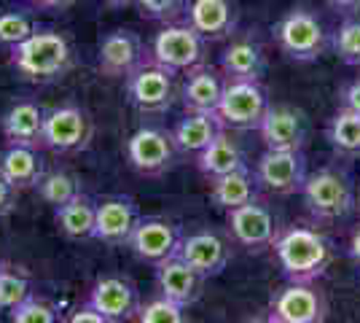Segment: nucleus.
<instances>
[{
    "label": "nucleus",
    "mask_w": 360,
    "mask_h": 323,
    "mask_svg": "<svg viewBox=\"0 0 360 323\" xmlns=\"http://www.w3.org/2000/svg\"><path fill=\"white\" fill-rule=\"evenodd\" d=\"M349 256H352V262L360 267V227L352 232V237H349Z\"/></svg>",
    "instance_id": "79ce46f5"
},
{
    "label": "nucleus",
    "mask_w": 360,
    "mask_h": 323,
    "mask_svg": "<svg viewBox=\"0 0 360 323\" xmlns=\"http://www.w3.org/2000/svg\"><path fill=\"white\" fill-rule=\"evenodd\" d=\"M342 108H349V110L360 113V76L352 84L345 87V92H342Z\"/></svg>",
    "instance_id": "58836bf2"
},
{
    "label": "nucleus",
    "mask_w": 360,
    "mask_h": 323,
    "mask_svg": "<svg viewBox=\"0 0 360 323\" xmlns=\"http://www.w3.org/2000/svg\"><path fill=\"white\" fill-rule=\"evenodd\" d=\"M38 189V194H41V200L46 205H51L54 210L62 208V205H68V202H73L78 194H81V184H78V178L70 175V172H65V170H51V172H44V178H41V184L35 186Z\"/></svg>",
    "instance_id": "7c9ffc66"
},
{
    "label": "nucleus",
    "mask_w": 360,
    "mask_h": 323,
    "mask_svg": "<svg viewBox=\"0 0 360 323\" xmlns=\"http://www.w3.org/2000/svg\"><path fill=\"white\" fill-rule=\"evenodd\" d=\"M32 296L30 277L22 270L3 264L0 270V312H14L22 302H27Z\"/></svg>",
    "instance_id": "2f4dec72"
},
{
    "label": "nucleus",
    "mask_w": 360,
    "mask_h": 323,
    "mask_svg": "<svg viewBox=\"0 0 360 323\" xmlns=\"http://www.w3.org/2000/svg\"><path fill=\"white\" fill-rule=\"evenodd\" d=\"M358 208H360V200H358Z\"/></svg>",
    "instance_id": "49530a36"
},
{
    "label": "nucleus",
    "mask_w": 360,
    "mask_h": 323,
    "mask_svg": "<svg viewBox=\"0 0 360 323\" xmlns=\"http://www.w3.org/2000/svg\"><path fill=\"white\" fill-rule=\"evenodd\" d=\"M258 181H255V172L248 165L229 175H221V178H212L210 181V200L215 208L221 210H234L240 205H248V202L258 200Z\"/></svg>",
    "instance_id": "393cba45"
},
{
    "label": "nucleus",
    "mask_w": 360,
    "mask_h": 323,
    "mask_svg": "<svg viewBox=\"0 0 360 323\" xmlns=\"http://www.w3.org/2000/svg\"><path fill=\"white\" fill-rule=\"evenodd\" d=\"M180 243H183V234L180 229L159 215H146L140 218V224L135 227L132 237H129V248L140 262L150 264V267H159L162 262L178 256Z\"/></svg>",
    "instance_id": "4468645a"
},
{
    "label": "nucleus",
    "mask_w": 360,
    "mask_h": 323,
    "mask_svg": "<svg viewBox=\"0 0 360 323\" xmlns=\"http://www.w3.org/2000/svg\"><path fill=\"white\" fill-rule=\"evenodd\" d=\"M0 270H3V262H0Z\"/></svg>",
    "instance_id": "a18cd8bd"
},
{
    "label": "nucleus",
    "mask_w": 360,
    "mask_h": 323,
    "mask_svg": "<svg viewBox=\"0 0 360 323\" xmlns=\"http://www.w3.org/2000/svg\"><path fill=\"white\" fill-rule=\"evenodd\" d=\"M105 6H113V8H121V6H129V3H135V0H103Z\"/></svg>",
    "instance_id": "c03bdc74"
},
{
    "label": "nucleus",
    "mask_w": 360,
    "mask_h": 323,
    "mask_svg": "<svg viewBox=\"0 0 360 323\" xmlns=\"http://www.w3.org/2000/svg\"><path fill=\"white\" fill-rule=\"evenodd\" d=\"M196 167H199V172H202L207 181L221 178V175H229V172H234V170L245 167L242 146L224 129L205 151L196 154Z\"/></svg>",
    "instance_id": "bb28decb"
},
{
    "label": "nucleus",
    "mask_w": 360,
    "mask_h": 323,
    "mask_svg": "<svg viewBox=\"0 0 360 323\" xmlns=\"http://www.w3.org/2000/svg\"><path fill=\"white\" fill-rule=\"evenodd\" d=\"M38 30V16L32 6H14L0 11V49H11Z\"/></svg>",
    "instance_id": "c756f323"
},
{
    "label": "nucleus",
    "mask_w": 360,
    "mask_h": 323,
    "mask_svg": "<svg viewBox=\"0 0 360 323\" xmlns=\"http://www.w3.org/2000/svg\"><path fill=\"white\" fill-rule=\"evenodd\" d=\"M68 323H110V321H108L100 310L91 308L89 302H84V305H81V308L75 310L73 315L68 318Z\"/></svg>",
    "instance_id": "4c0bfd02"
},
{
    "label": "nucleus",
    "mask_w": 360,
    "mask_h": 323,
    "mask_svg": "<svg viewBox=\"0 0 360 323\" xmlns=\"http://www.w3.org/2000/svg\"><path fill=\"white\" fill-rule=\"evenodd\" d=\"M57 229L70 240H91L94 237V221H97V200L89 194H78L73 202L54 210Z\"/></svg>",
    "instance_id": "cd10ccee"
},
{
    "label": "nucleus",
    "mask_w": 360,
    "mask_h": 323,
    "mask_svg": "<svg viewBox=\"0 0 360 323\" xmlns=\"http://www.w3.org/2000/svg\"><path fill=\"white\" fill-rule=\"evenodd\" d=\"M221 73L226 81H261L266 73V51L253 35L231 38L221 54Z\"/></svg>",
    "instance_id": "4be33fe9"
},
{
    "label": "nucleus",
    "mask_w": 360,
    "mask_h": 323,
    "mask_svg": "<svg viewBox=\"0 0 360 323\" xmlns=\"http://www.w3.org/2000/svg\"><path fill=\"white\" fill-rule=\"evenodd\" d=\"M274 41L280 51L293 62H315L326 54L328 46V32L323 22L307 8H293L288 11L277 27H274Z\"/></svg>",
    "instance_id": "20e7f679"
},
{
    "label": "nucleus",
    "mask_w": 360,
    "mask_h": 323,
    "mask_svg": "<svg viewBox=\"0 0 360 323\" xmlns=\"http://www.w3.org/2000/svg\"><path fill=\"white\" fill-rule=\"evenodd\" d=\"M269 315L277 323H326L328 302L315 283H288L271 296Z\"/></svg>",
    "instance_id": "9b49d317"
},
{
    "label": "nucleus",
    "mask_w": 360,
    "mask_h": 323,
    "mask_svg": "<svg viewBox=\"0 0 360 323\" xmlns=\"http://www.w3.org/2000/svg\"><path fill=\"white\" fill-rule=\"evenodd\" d=\"M224 129L226 127L218 113H186V116L175 124L172 138H175V146H178L180 154H199V151H205Z\"/></svg>",
    "instance_id": "b1692460"
},
{
    "label": "nucleus",
    "mask_w": 360,
    "mask_h": 323,
    "mask_svg": "<svg viewBox=\"0 0 360 323\" xmlns=\"http://www.w3.org/2000/svg\"><path fill=\"white\" fill-rule=\"evenodd\" d=\"M274 256L288 283H317L330 264V243L317 229L288 227L274 240Z\"/></svg>",
    "instance_id": "f03ea898"
},
{
    "label": "nucleus",
    "mask_w": 360,
    "mask_h": 323,
    "mask_svg": "<svg viewBox=\"0 0 360 323\" xmlns=\"http://www.w3.org/2000/svg\"><path fill=\"white\" fill-rule=\"evenodd\" d=\"M301 197L309 215L315 221L330 224V221H342L355 210V186L349 181L345 170L323 167L307 175V181L301 186Z\"/></svg>",
    "instance_id": "7ed1b4c3"
},
{
    "label": "nucleus",
    "mask_w": 360,
    "mask_h": 323,
    "mask_svg": "<svg viewBox=\"0 0 360 323\" xmlns=\"http://www.w3.org/2000/svg\"><path fill=\"white\" fill-rule=\"evenodd\" d=\"M226 76L210 65H196L186 73L180 87V103L186 113H218L221 97H224Z\"/></svg>",
    "instance_id": "6ab92c4d"
},
{
    "label": "nucleus",
    "mask_w": 360,
    "mask_h": 323,
    "mask_svg": "<svg viewBox=\"0 0 360 323\" xmlns=\"http://www.w3.org/2000/svg\"><path fill=\"white\" fill-rule=\"evenodd\" d=\"M137 323H191L188 321V308L175 305L165 296L150 299L148 305H140Z\"/></svg>",
    "instance_id": "72a5a7b5"
},
{
    "label": "nucleus",
    "mask_w": 360,
    "mask_h": 323,
    "mask_svg": "<svg viewBox=\"0 0 360 323\" xmlns=\"http://www.w3.org/2000/svg\"><path fill=\"white\" fill-rule=\"evenodd\" d=\"M127 159L140 175L156 178L175 167L178 146H175L172 132H167L165 127L146 124L135 129L127 140Z\"/></svg>",
    "instance_id": "6e6552de"
},
{
    "label": "nucleus",
    "mask_w": 360,
    "mask_h": 323,
    "mask_svg": "<svg viewBox=\"0 0 360 323\" xmlns=\"http://www.w3.org/2000/svg\"><path fill=\"white\" fill-rule=\"evenodd\" d=\"M178 256L207 280L226 270V264L231 259V248L226 246V240L218 237L215 232H194V234L183 237Z\"/></svg>",
    "instance_id": "aec40b11"
},
{
    "label": "nucleus",
    "mask_w": 360,
    "mask_h": 323,
    "mask_svg": "<svg viewBox=\"0 0 360 323\" xmlns=\"http://www.w3.org/2000/svg\"><path fill=\"white\" fill-rule=\"evenodd\" d=\"M44 124L46 108H41L35 100H19L6 110L3 116V138L8 146H44Z\"/></svg>",
    "instance_id": "5701e85b"
},
{
    "label": "nucleus",
    "mask_w": 360,
    "mask_h": 323,
    "mask_svg": "<svg viewBox=\"0 0 360 323\" xmlns=\"http://www.w3.org/2000/svg\"><path fill=\"white\" fill-rule=\"evenodd\" d=\"M94 138V122L81 106H57L46 110L44 148L54 154H78L89 148Z\"/></svg>",
    "instance_id": "423d86ee"
},
{
    "label": "nucleus",
    "mask_w": 360,
    "mask_h": 323,
    "mask_svg": "<svg viewBox=\"0 0 360 323\" xmlns=\"http://www.w3.org/2000/svg\"><path fill=\"white\" fill-rule=\"evenodd\" d=\"M269 110V97L261 81H226L218 116L229 129H258Z\"/></svg>",
    "instance_id": "1a4fd4ad"
},
{
    "label": "nucleus",
    "mask_w": 360,
    "mask_h": 323,
    "mask_svg": "<svg viewBox=\"0 0 360 323\" xmlns=\"http://www.w3.org/2000/svg\"><path fill=\"white\" fill-rule=\"evenodd\" d=\"M148 49H146V41L137 35L135 30H110L100 38V46H97V68L100 73L108 78H127L135 73L143 62L148 60L146 57Z\"/></svg>",
    "instance_id": "f8f14e48"
},
{
    "label": "nucleus",
    "mask_w": 360,
    "mask_h": 323,
    "mask_svg": "<svg viewBox=\"0 0 360 323\" xmlns=\"http://www.w3.org/2000/svg\"><path fill=\"white\" fill-rule=\"evenodd\" d=\"M0 172L8 178V184L14 189H35L44 178V159L38 154V148L30 146H8L0 154Z\"/></svg>",
    "instance_id": "a878e982"
},
{
    "label": "nucleus",
    "mask_w": 360,
    "mask_h": 323,
    "mask_svg": "<svg viewBox=\"0 0 360 323\" xmlns=\"http://www.w3.org/2000/svg\"><path fill=\"white\" fill-rule=\"evenodd\" d=\"M75 0H30V6L35 11H46V14H62L73 6Z\"/></svg>",
    "instance_id": "ea45409f"
},
{
    "label": "nucleus",
    "mask_w": 360,
    "mask_h": 323,
    "mask_svg": "<svg viewBox=\"0 0 360 323\" xmlns=\"http://www.w3.org/2000/svg\"><path fill=\"white\" fill-rule=\"evenodd\" d=\"M175 73L162 68L159 62L146 60L132 76L127 78V100L143 116L167 113L175 103Z\"/></svg>",
    "instance_id": "39448f33"
},
{
    "label": "nucleus",
    "mask_w": 360,
    "mask_h": 323,
    "mask_svg": "<svg viewBox=\"0 0 360 323\" xmlns=\"http://www.w3.org/2000/svg\"><path fill=\"white\" fill-rule=\"evenodd\" d=\"M140 208L132 197L113 194L97 202V221H94V240L105 246H129V237L140 224Z\"/></svg>",
    "instance_id": "dca6fc26"
},
{
    "label": "nucleus",
    "mask_w": 360,
    "mask_h": 323,
    "mask_svg": "<svg viewBox=\"0 0 360 323\" xmlns=\"http://www.w3.org/2000/svg\"><path fill=\"white\" fill-rule=\"evenodd\" d=\"M186 25H191L205 41L234 38L240 27V11L231 0H188Z\"/></svg>",
    "instance_id": "a211bd4d"
},
{
    "label": "nucleus",
    "mask_w": 360,
    "mask_h": 323,
    "mask_svg": "<svg viewBox=\"0 0 360 323\" xmlns=\"http://www.w3.org/2000/svg\"><path fill=\"white\" fill-rule=\"evenodd\" d=\"M11 323H62V315L51 302L38 299V296L32 293L27 302H22V305L11 312Z\"/></svg>",
    "instance_id": "f704fd0d"
},
{
    "label": "nucleus",
    "mask_w": 360,
    "mask_h": 323,
    "mask_svg": "<svg viewBox=\"0 0 360 323\" xmlns=\"http://www.w3.org/2000/svg\"><path fill=\"white\" fill-rule=\"evenodd\" d=\"M156 286H159V296H165L175 305H183V308H191L202 296L205 277L180 256H172L156 267Z\"/></svg>",
    "instance_id": "412c9836"
},
{
    "label": "nucleus",
    "mask_w": 360,
    "mask_h": 323,
    "mask_svg": "<svg viewBox=\"0 0 360 323\" xmlns=\"http://www.w3.org/2000/svg\"><path fill=\"white\" fill-rule=\"evenodd\" d=\"M135 6L146 19L172 25V22H178L180 16H186L188 0H135Z\"/></svg>",
    "instance_id": "c9c22d12"
},
{
    "label": "nucleus",
    "mask_w": 360,
    "mask_h": 323,
    "mask_svg": "<svg viewBox=\"0 0 360 323\" xmlns=\"http://www.w3.org/2000/svg\"><path fill=\"white\" fill-rule=\"evenodd\" d=\"M258 132L266 148L274 151H304V143L309 135V122L304 110L293 106H269L264 122L258 124Z\"/></svg>",
    "instance_id": "2eb2a0df"
},
{
    "label": "nucleus",
    "mask_w": 360,
    "mask_h": 323,
    "mask_svg": "<svg viewBox=\"0 0 360 323\" xmlns=\"http://www.w3.org/2000/svg\"><path fill=\"white\" fill-rule=\"evenodd\" d=\"M86 302L94 310H100L110 323L129 321L140 312V296H137L135 283L121 275H103L100 280H94Z\"/></svg>",
    "instance_id": "f3484780"
},
{
    "label": "nucleus",
    "mask_w": 360,
    "mask_h": 323,
    "mask_svg": "<svg viewBox=\"0 0 360 323\" xmlns=\"http://www.w3.org/2000/svg\"><path fill=\"white\" fill-rule=\"evenodd\" d=\"M242 323H277L271 318L269 312H261V315H250V318H245Z\"/></svg>",
    "instance_id": "37998d69"
},
{
    "label": "nucleus",
    "mask_w": 360,
    "mask_h": 323,
    "mask_svg": "<svg viewBox=\"0 0 360 323\" xmlns=\"http://www.w3.org/2000/svg\"><path fill=\"white\" fill-rule=\"evenodd\" d=\"M326 138H328V146L333 148L336 156L358 159L360 156V113L349 110V108H339V110L330 116Z\"/></svg>",
    "instance_id": "c85d7f7f"
},
{
    "label": "nucleus",
    "mask_w": 360,
    "mask_h": 323,
    "mask_svg": "<svg viewBox=\"0 0 360 323\" xmlns=\"http://www.w3.org/2000/svg\"><path fill=\"white\" fill-rule=\"evenodd\" d=\"M11 68L30 84H54L73 70L75 54L68 35L60 30L38 27L30 38L11 49Z\"/></svg>",
    "instance_id": "f257e3e1"
},
{
    "label": "nucleus",
    "mask_w": 360,
    "mask_h": 323,
    "mask_svg": "<svg viewBox=\"0 0 360 323\" xmlns=\"http://www.w3.org/2000/svg\"><path fill=\"white\" fill-rule=\"evenodd\" d=\"M255 181L261 189L271 194H301V186L307 181V156L304 151H274L266 148L255 162Z\"/></svg>",
    "instance_id": "9d476101"
},
{
    "label": "nucleus",
    "mask_w": 360,
    "mask_h": 323,
    "mask_svg": "<svg viewBox=\"0 0 360 323\" xmlns=\"http://www.w3.org/2000/svg\"><path fill=\"white\" fill-rule=\"evenodd\" d=\"M16 197H19V189L8 184V178L0 172V218H8L16 210Z\"/></svg>",
    "instance_id": "e433bc0d"
},
{
    "label": "nucleus",
    "mask_w": 360,
    "mask_h": 323,
    "mask_svg": "<svg viewBox=\"0 0 360 323\" xmlns=\"http://www.w3.org/2000/svg\"><path fill=\"white\" fill-rule=\"evenodd\" d=\"M333 51H336V57L345 62V65L358 68L360 65V19L347 16L345 22L339 25V30L333 35Z\"/></svg>",
    "instance_id": "473e14b6"
},
{
    "label": "nucleus",
    "mask_w": 360,
    "mask_h": 323,
    "mask_svg": "<svg viewBox=\"0 0 360 323\" xmlns=\"http://www.w3.org/2000/svg\"><path fill=\"white\" fill-rule=\"evenodd\" d=\"M229 232H231L237 246H242L250 253H261V251L274 246L280 227H277V218L269 208L261 200H253L229 210Z\"/></svg>",
    "instance_id": "ddd939ff"
},
{
    "label": "nucleus",
    "mask_w": 360,
    "mask_h": 323,
    "mask_svg": "<svg viewBox=\"0 0 360 323\" xmlns=\"http://www.w3.org/2000/svg\"><path fill=\"white\" fill-rule=\"evenodd\" d=\"M328 8H333V11H339V14L345 16H352L360 11V0H323Z\"/></svg>",
    "instance_id": "a19ab883"
},
{
    "label": "nucleus",
    "mask_w": 360,
    "mask_h": 323,
    "mask_svg": "<svg viewBox=\"0 0 360 323\" xmlns=\"http://www.w3.org/2000/svg\"><path fill=\"white\" fill-rule=\"evenodd\" d=\"M205 46L207 41L191 25L172 22V25H165L162 32H156L150 57L172 73H188L191 68L205 62Z\"/></svg>",
    "instance_id": "0eeeda50"
}]
</instances>
